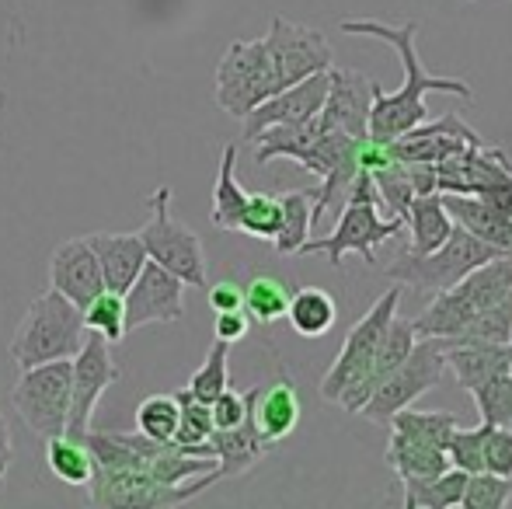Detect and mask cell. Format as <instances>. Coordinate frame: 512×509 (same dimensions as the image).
<instances>
[{
	"instance_id": "25",
	"label": "cell",
	"mask_w": 512,
	"mask_h": 509,
	"mask_svg": "<svg viewBox=\"0 0 512 509\" xmlns=\"http://www.w3.org/2000/svg\"><path fill=\"white\" fill-rule=\"evenodd\" d=\"M384 457H387V464H391L394 475L401 478V485L425 482V478H436L450 468V457H446L443 447L408 440V436H401V433H391V443H387Z\"/></svg>"
},
{
	"instance_id": "4",
	"label": "cell",
	"mask_w": 512,
	"mask_h": 509,
	"mask_svg": "<svg viewBox=\"0 0 512 509\" xmlns=\"http://www.w3.org/2000/svg\"><path fill=\"white\" fill-rule=\"evenodd\" d=\"M220 482V468L203 471V475L189 478L182 485H164L157 482L150 471H136V468H98L91 471V503L105 506V509H168V506H182L189 499L203 496L206 489Z\"/></svg>"
},
{
	"instance_id": "23",
	"label": "cell",
	"mask_w": 512,
	"mask_h": 509,
	"mask_svg": "<svg viewBox=\"0 0 512 509\" xmlns=\"http://www.w3.org/2000/svg\"><path fill=\"white\" fill-rule=\"evenodd\" d=\"M443 360L464 391H474L478 384L492 381L495 374H506L509 370L506 346H495V342H457V346H443Z\"/></svg>"
},
{
	"instance_id": "5",
	"label": "cell",
	"mask_w": 512,
	"mask_h": 509,
	"mask_svg": "<svg viewBox=\"0 0 512 509\" xmlns=\"http://www.w3.org/2000/svg\"><path fill=\"white\" fill-rule=\"evenodd\" d=\"M150 220L143 224L140 241L150 262L164 265L175 272L185 286H206V252L203 241L192 227L171 213V185H161L154 196L147 199Z\"/></svg>"
},
{
	"instance_id": "32",
	"label": "cell",
	"mask_w": 512,
	"mask_h": 509,
	"mask_svg": "<svg viewBox=\"0 0 512 509\" xmlns=\"http://www.w3.org/2000/svg\"><path fill=\"white\" fill-rule=\"evenodd\" d=\"M464 485H467V471L450 464L443 475L405 485V506L408 509H457L460 499H464Z\"/></svg>"
},
{
	"instance_id": "12",
	"label": "cell",
	"mask_w": 512,
	"mask_h": 509,
	"mask_svg": "<svg viewBox=\"0 0 512 509\" xmlns=\"http://www.w3.org/2000/svg\"><path fill=\"white\" fill-rule=\"evenodd\" d=\"M119 381V367H115L108 342L102 335H88L77 356L70 360V415H67V433L84 436L91 429V415H95L102 394Z\"/></svg>"
},
{
	"instance_id": "17",
	"label": "cell",
	"mask_w": 512,
	"mask_h": 509,
	"mask_svg": "<svg viewBox=\"0 0 512 509\" xmlns=\"http://www.w3.org/2000/svg\"><path fill=\"white\" fill-rule=\"evenodd\" d=\"M49 286L60 290L70 304L84 307L95 293L105 290L102 265L91 252L88 238H70L49 258Z\"/></svg>"
},
{
	"instance_id": "31",
	"label": "cell",
	"mask_w": 512,
	"mask_h": 509,
	"mask_svg": "<svg viewBox=\"0 0 512 509\" xmlns=\"http://www.w3.org/2000/svg\"><path fill=\"white\" fill-rule=\"evenodd\" d=\"M283 203V224L276 234V252L279 255H300L304 241L310 238V227H314V192L310 189H293L279 196Z\"/></svg>"
},
{
	"instance_id": "10",
	"label": "cell",
	"mask_w": 512,
	"mask_h": 509,
	"mask_svg": "<svg viewBox=\"0 0 512 509\" xmlns=\"http://www.w3.org/2000/svg\"><path fill=\"white\" fill-rule=\"evenodd\" d=\"M443 370H446L443 346L436 339H418L411 346L408 360L391 377L380 381V387L366 398V405L359 412L373 422H387L398 408L415 405L425 391H432V387L443 381Z\"/></svg>"
},
{
	"instance_id": "11",
	"label": "cell",
	"mask_w": 512,
	"mask_h": 509,
	"mask_svg": "<svg viewBox=\"0 0 512 509\" xmlns=\"http://www.w3.org/2000/svg\"><path fill=\"white\" fill-rule=\"evenodd\" d=\"M265 53H269L272 74H276V91L290 88V84L304 81L317 70L331 67V46L317 28L293 25L283 14H276L265 35Z\"/></svg>"
},
{
	"instance_id": "48",
	"label": "cell",
	"mask_w": 512,
	"mask_h": 509,
	"mask_svg": "<svg viewBox=\"0 0 512 509\" xmlns=\"http://www.w3.org/2000/svg\"><path fill=\"white\" fill-rule=\"evenodd\" d=\"M460 4H471V0H460Z\"/></svg>"
},
{
	"instance_id": "43",
	"label": "cell",
	"mask_w": 512,
	"mask_h": 509,
	"mask_svg": "<svg viewBox=\"0 0 512 509\" xmlns=\"http://www.w3.org/2000/svg\"><path fill=\"white\" fill-rule=\"evenodd\" d=\"M248 408H251V391H220L213 401H209V412H213V429H234L248 419Z\"/></svg>"
},
{
	"instance_id": "1",
	"label": "cell",
	"mask_w": 512,
	"mask_h": 509,
	"mask_svg": "<svg viewBox=\"0 0 512 509\" xmlns=\"http://www.w3.org/2000/svg\"><path fill=\"white\" fill-rule=\"evenodd\" d=\"M345 35H366V39L387 42L394 53L401 56V67H405V84L391 95L377 88L373 95V109H370V126H366V136L377 143H391L398 136H405L411 126L425 123L429 119V109H425V95H453V98H474V88L467 81H457V77H443V74H429L418 60L415 49V35H418V21H405V25H387V21L377 18H345L342 25Z\"/></svg>"
},
{
	"instance_id": "35",
	"label": "cell",
	"mask_w": 512,
	"mask_h": 509,
	"mask_svg": "<svg viewBox=\"0 0 512 509\" xmlns=\"http://www.w3.org/2000/svg\"><path fill=\"white\" fill-rule=\"evenodd\" d=\"M136 429L157 443H171L178 429V398L175 394H150L136 405Z\"/></svg>"
},
{
	"instance_id": "20",
	"label": "cell",
	"mask_w": 512,
	"mask_h": 509,
	"mask_svg": "<svg viewBox=\"0 0 512 509\" xmlns=\"http://www.w3.org/2000/svg\"><path fill=\"white\" fill-rule=\"evenodd\" d=\"M248 419L265 440L276 447L279 440L297 429L300 422V394L290 381H272L265 387H251V408Z\"/></svg>"
},
{
	"instance_id": "46",
	"label": "cell",
	"mask_w": 512,
	"mask_h": 509,
	"mask_svg": "<svg viewBox=\"0 0 512 509\" xmlns=\"http://www.w3.org/2000/svg\"><path fill=\"white\" fill-rule=\"evenodd\" d=\"M474 196H485V199H492L495 206H499L502 213L512 220V171L506 178H499V182H492V185H485L481 192H474Z\"/></svg>"
},
{
	"instance_id": "42",
	"label": "cell",
	"mask_w": 512,
	"mask_h": 509,
	"mask_svg": "<svg viewBox=\"0 0 512 509\" xmlns=\"http://www.w3.org/2000/svg\"><path fill=\"white\" fill-rule=\"evenodd\" d=\"M481 461L485 471L502 478H512V426H488L481 436Z\"/></svg>"
},
{
	"instance_id": "13",
	"label": "cell",
	"mask_w": 512,
	"mask_h": 509,
	"mask_svg": "<svg viewBox=\"0 0 512 509\" xmlns=\"http://www.w3.org/2000/svg\"><path fill=\"white\" fill-rule=\"evenodd\" d=\"M122 304H126V332L143 325H175L185 318V283L147 258L133 286L122 293Z\"/></svg>"
},
{
	"instance_id": "2",
	"label": "cell",
	"mask_w": 512,
	"mask_h": 509,
	"mask_svg": "<svg viewBox=\"0 0 512 509\" xmlns=\"http://www.w3.org/2000/svg\"><path fill=\"white\" fill-rule=\"evenodd\" d=\"M81 346H84L81 307L70 304L60 290L49 286L25 311L7 353L18 363V370H28L49 360H74Z\"/></svg>"
},
{
	"instance_id": "38",
	"label": "cell",
	"mask_w": 512,
	"mask_h": 509,
	"mask_svg": "<svg viewBox=\"0 0 512 509\" xmlns=\"http://www.w3.org/2000/svg\"><path fill=\"white\" fill-rule=\"evenodd\" d=\"M227 387H230V346H227V342H220V339H213L203 367L192 374L189 391L196 394L199 401H206V405H209V401H213L220 391H227Z\"/></svg>"
},
{
	"instance_id": "37",
	"label": "cell",
	"mask_w": 512,
	"mask_h": 509,
	"mask_svg": "<svg viewBox=\"0 0 512 509\" xmlns=\"http://www.w3.org/2000/svg\"><path fill=\"white\" fill-rule=\"evenodd\" d=\"M370 175H373V185H377V192H380V203L391 210V217L405 220L411 199H415V185H411V178H408L405 161H394L391 157L384 168L370 171Z\"/></svg>"
},
{
	"instance_id": "39",
	"label": "cell",
	"mask_w": 512,
	"mask_h": 509,
	"mask_svg": "<svg viewBox=\"0 0 512 509\" xmlns=\"http://www.w3.org/2000/svg\"><path fill=\"white\" fill-rule=\"evenodd\" d=\"M474 405L488 426H512V374H495L492 381L474 387Z\"/></svg>"
},
{
	"instance_id": "3",
	"label": "cell",
	"mask_w": 512,
	"mask_h": 509,
	"mask_svg": "<svg viewBox=\"0 0 512 509\" xmlns=\"http://www.w3.org/2000/svg\"><path fill=\"white\" fill-rule=\"evenodd\" d=\"M499 255H506V252L485 245V241L474 238L471 231H464L460 224H453L450 238H446L436 252H429V255L401 252L391 265H384V272L394 279V283H401L411 293L436 297V293L457 286L471 269H478V265L492 262V258H499Z\"/></svg>"
},
{
	"instance_id": "26",
	"label": "cell",
	"mask_w": 512,
	"mask_h": 509,
	"mask_svg": "<svg viewBox=\"0 0 512 509\" xmlns=\"http://www.w3.org/2000/svg\"><path fill=\"white\" fill-rule=\"evenodd\" d=\"M286 318H290V325L297 335H304V339H321V335H328L331 325L338 321V304L328 290H321V286H300V290L290 293Z\"/></svg>"
},
{
	"instance_id": "30",
	"label": "cell",
	"mask_w": 512,
	"mask_h": 509,
	"mask_svg": "<svg viewBox=\"0 0 512 509\" xmlns=\"http://www.w3.org/2000/svg\"><path fill=\"white\" fill-rule=\"evenodd\" d=\"M293 286L286 279L272 276V272H258L244 283V314L255 325H272V321L286 318V304H290Z\"/></svg>"
},
{
	"instance_id": "18",
	"label": "cell",
	"mask_w": 512,
	"mask_h": 509,
	"mask_svg": "<svg viewBox=\"0 0 512 509\" xmlns=\"http://www.w3.org/2000/svg\"><path fill=\"white\" fill-rule=\"evenodd\" d=\"M415 342H418L415 325L394 314L391 325H387V332H384V339H380V346H377V356H373L370 370H366V377L359 384L345 387V391L338 394V405H342L345 412H359V408L366 405V398H370V394L380 387V381H384V377H391L394 370L408 360V353H411V346H415Z\"/></svg>"
},
{
	"instance_id": "6",
	"label": "cell",
	"mask_w": 512,
	"mask_h": 509,
	"mask_svg": "<svg viewBox=\"0 0 512 509\" xmlns=\"http://www.w3.org/2000/svg\"><path fill=\"white\" fill-rule=\"evenodd\" d=\"M269 95H276V74H272L265 42L262 39L230 42L223 60L216 63V81H213L216 105H220L227 116L244 119Z\"/></svg>"
},
{
	"instance_id": "47",
	"label": "cell",
	"mask_w": 512,
	"mask_h": 509,
	"mask_svg": "<svg viewBox=\"0 0 512 509\" xmlns=\"http://www.w3.org/2000/svg\"><path fill=\"white\" fill-rule=\"evenodd\" d=\"M14 461V440H11V422L0 412V492L7 489V471H11Z\"/></svg>"
},
{
	"instance_id": "33",
	"label": "cell",
	"mask_w": 512,
	"mask_h": 509,
	"mask_svg": "<svg viewBox=\"0 0 512 509\" xmlns=\"http://www.w3.org/2000/svg\"><path fill=\"white\" fill-rule=\"evenodd\" d=\"M391 429L408 440H418V443H432V447H443L450 443L453 429L460 426V419L453 412H415V408H398L391 415Z\"/></svg>"
},
{
	"instance_id": "24",
	"label": "cell",
	"mask_w": 512,
	"mask_h": 509,
	"mask_svg": "<svg viewBox=\"0 0 512 509\" xmlns=\"http://www.w3.org/2000/svg\"><path fill=\"white\" fill-rule=\"evenodd\" d=\"M405 227H411V245L405 252H411V255L436 252L453 231V217L443 206V192H422V196L411 199Z\"/></svg>"
},
{
	"instance_id": "9",
	"label": "cell",
	"mask_w": 512,
	"mask_h": 509,
	"mask_svg": "<svg viewBox=\"0 0 512 509\" xmlns=\"http://www.w3.org/2000/svg\"><path fill=\"white\" fill-rule=\"evenodd\" d=\"M401 293H405V286L401 283L391 286L387 293H380V300H373L370 311H366L363 318L349 328V335H345L335 363H331L328 374H324V381H321V394L328 401H338V394H342L345 387L359 384L366 377V370H370L373 356H377V346H380V339H384L387 325H391V318L398 314Z\"/></svg>"
},
{
	"instance_id": "41",
	"label": "cell",
	"mask_w": 512,
	"mask_h": 509,
	"mask_svg": "<svg viewBox=\"0 0 512 509\" xmlns=\"http://www.w3.org/2000/svg\"><path fill=\"white\" fill-rule=\"evenodd\" d=\"M481 436H485V422L474 429H464V426L453 429L450 443H446V457H450L453 468L467 471V475L485 471V461H481Z\"/></svg>"
},
{
	"instance_id": "15",
	"label": "cell",
	"mask_w": 512,
	"mask_h": 509,
	"mask_svg": "<svg viewBox=\"0 0 512 509\" xmlns=\"http://www.w3.org/2000/svg\"><path fill=\"white\" fill-rule=\"evenodd\" d=\"M324 95H328V70H317V74L304 77V81L276 91V95H269L262 105H255V109L241 119V123H244V140L251 143L258 133H262V129H269V126L307 123L310 116H317V112H321Z\"/></svg>"
},
{
	"instance_id": "36",
	"label": "cell",
	"mask_w": 512,
	"mask_h": 509,
	"mask_svg": "<svg viewBox=\"0 0 512 509\" xmlns=\"http://www.w3.org/2000/svg\"><path fill=\"white\" fill-rule=\"evenodd\" d=\"M279 224H283V203H279V196H269V192H248V203H244L237 231L248 234V238H258V241H276Z\"/></svg>"
},
{
	"instance_id": "29",
	"label": "cell",
	"mask_w": 512,
	"mask_h": 509,
	"mask_svg": "<svg viewBox=\"0 0 512 509\" xmlns=\"http://www.w3.org/2000/svg\"><path fill=\"white\" fill-rule=\"evenodd\" d=\"M175 398H178V429L171 443L189 450V454L213 457V450H209V433H213V412H209V405L199 401L189 387L175 391Z\"/></svg>"
},
{
	"instance_id": "44",
	"label": "cell",
	"mask_w": 512,
	"mask_h": 509,
	"mask_svg": "<svg viewBox=\"0 0 512 509\" xmlns=\"http://www.w3.org/2000/svg\"><path fill=\"white\" fill-rule=\"evenodd\" d=\"M209 307L216 314L220 311H244V283L237 279H220L209 286Z\"/></svg>"
},
{
	"instance_id": "28",
	"label": "cell",
	"mask_w": 512,
	"mask_h": 509,
	"mask_svg": "<svg viewBox=\"0 0 512 509\" xmlns=\"http://www.w3.org/2000/svg\"><path fill=\"white\" fill-rule=\"evenodd\" d=\"M46 468L53 471L63 485L84 489V485L91 482V471H95V457H91L84 436L56 433L46 440Z\"/></svg>"
},
{
	"instance_id": "14",
	"label": "cell",
	"mask_w": 512,
	"mask_h": 509,
	"mask_svg": "<svg viewBox=\"0 0 512 509\" xmlns=\"http://www.w3.org/2000/svg\"><path fill=\"white\" fill-rule=\"evenodd\" d=\"M481 143H485V136L474 133L460 116L446 112V116H439V119H425V123L411 126L405 136L387 143V150H391L394 161L436 164V161H443V157L460 154L464 147H481Z\"/></svg>"
},
{
	"instance_id": "19",
	"label": "cell",
	"mask_w": 512,
	"mask_h": 509,
	"mask_svg": "<svg viewBox=\"0 0 512 509\" xmlns=\"http://www.w3.org/2000/svg\"><path fill=\"white\" fill-rule=\"evenodd\" d=\"M443 206L464 231L481 238L485 245L499 248V252H512V220L492 199L471 196V192H443Z\"/></svg>"
},
{
	"instance_id": "40",
	"label": "cell",
	"mask_w": 512,
	"mask_h": 509,
	"mask_svg": "<svg viewBox=\"0 0 512 509\" xmlns=\"http://www.w3.org/2000/svg\"><path fill=\"white\" fill-rule=\"evenodd\" d=\"M512 499V478L492 475V471H474L464 485V509H506Z\"/></svg>"
},
{
	"instance_id": "16",
	"label": "cell",
	"mask_w": 512,
	"mask_h": 509,
	"mask_svg": "<svg viewBox=\"0 0 512 509\" xmlns=\"http://www.w3.org/2000/svg\"><path fill=\"white\" fill-rule=\"evenodd\" d=\"M373 95H377V84L363 70L328 67V95H324L321 116L335 129H342V133L366 136Z\"/></svg>"
},
{
	"instance_id": "7",
	"label": "cell",
	"mask_w": 512,
	"mask_h": 509,
	"mask_svg": "<svg viewBox=\"0 0 512 509\" xmlns=\"http://www.w3.org/2000/svg\"><path fill=\"white\" fill-rule=\"evenodd\" d=\"M11 405L18 419L39 440L67 433L70 415V360H49L39 367L21 370L18 384L11 387Z\"/></svg>"
},
{
	"instance_id": "27",
	"label": "cell",
	"mask_w": 512,
	"mask_h": 509,
	"mask_svg": "<svg viewBox=\"0 0 512 509\" xmlns=\"http://www.w3.org/2000/svg\"><path fill=\"white\" fill-rule=\"evenodd\" d=\"M244 203H248V192L237 182V147L227 143L220 154V171H216V185H213V210H209L213 227H220V231H237Z\"/></svg>"
},
{
	"instance_id": "22",
	"label": "cell",
	"mask_w": 512,
	"mask_h": 509,
	"mask_svg": "<svg viewBox=\"0 0 512 509\" xmlns=\"http://www.w3.org/2000/svg\"><path fill=\"white\" fill-rule=\"evenodd\" d=\"M209 450H213V457H216L220 478H237L255 468L272 450V443L251 426V419H244L241 426H234V429H213V433H209Z\"/></svg>"
},
{
	"instance_id": "8",
	"label": "cell",
	"mask_w": 512,
	"mask_h": 509,
	"mask_svg": "<svg viewBox=\"0 0 512 509\" xmlns=\"http://www.w3.org/2000/svg\"><path fill=\"white\" fill-rule=\"evenodd\" d=\"M405 231V220L401 217H384L377 203H366V199H345L342 217H338L335 231L328 238H307L300 255H328V262L335 269H342L345 255H359L366 265H377L373 248L387 238H398Z\"/></svg>"
},
{
	"instance_id": "34",
	"label": "cell",
	"mask_w": 512,
	"mask_h": 509,
	"mask_svg": "<svg viewBox=\"0 0 512 509\" xmlns=\"http://www.w3.org/2000/svg\"><path fill=\"white\" fill-rule=\"evenodd\" d=\"M84 318V332L88 335H102L108 346L126 339V304H122V293L115 290H102L81 307Z\"/></svg>"
},
{
	"instance_id": "21",
	"label": "cell",
	"mask_w": 512,
	"mask_h": 509,
	"mask_svg": "<svg viewBox=\"0 0 512 509\" xmlns=\"http://www.w3.org/2000/svg\"><path fill=\"white\" fill-rule=\"evenodd\" d=\"M88 245L95 252L98 265H102L105 290L126 293L133 279L140 276L147 252H143L140 231L133 234H88Z\"/></svg>"
},
{
	"instance_id": "45",
	"label": "cell",
	"mask_w": 512,
	"mask_h": 509,
	"mask_svg": "<svg viewBox=\"0 0 512 509\" xmlns=\"http://www.w3.org/2000/svg\"><path fill=\"white\" fill-rule=\"evenodd\" d=\"M248 328H251V318L244 311H220L213 321V335L220 342H227V346L241 342L244 335H248Z\"/></svg>"
}]
</instances>
